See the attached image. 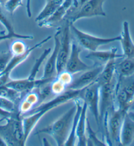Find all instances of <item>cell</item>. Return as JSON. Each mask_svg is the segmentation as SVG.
I'll use <instances>...</instances> for the list:
<instances>
[{
    "instance_id": "1",
    "label": "cell",
    "mask_w": 134,
    "mask_h": 146,
    "mask_svg": "<svg viewBox=\"0 0 134 146\" xmlns=\"http://www.w3.org/2000/svg\"><path fill=\"white\" fill-rule=\"evenodd\" d=\"M81 90L67 89L63 94L56 96L54 98L36 106L28 113V116L22 117V125L24 135V141L26 143L33 130L38 124L41 118L50 110L58 107L63 104L80 98Z\"/></svg>"
},
{
    "instance_id": "2",
    "label": "cell",
    "mask_w": 134,
    "mask_h": 146,
    "mask_svg": "<svg viewBox=\"0 0 134 146\" xmlns=\"http://www.w3.org/2000/svg\"><path fill=\"white\" fill-rule=\"evenodd\" d=\"M76 111V105L64 113L62 115L43 129L38 130V134H46L51 136L58 146H64L71 130L72 122Z\"/></svg>"
},
{
    "instance_id": "3",
    "label": "cell",
    "mask_w": 134,
    "mask_h": 146,
    "mask_svg": "<svg viewBox=\"0 0 134 146\" xmlns=\"http://www.w3.org/2000/svg\"><path fill=\"white\" fill-rule=\"evenodd\" d=\"M5 120V125H0V138L5 141L7 146L25 145L22 115L19 111H15Z\"/></svg>"
},
{
    "instance_id": "4",
    "label": "cell",
    "mask_w": 134,
    "mask_h": 146,
    "mask_svg": "<svg viewBox=\"0 0 134 146\" xmlns=\"http://www.w3.org/2000/svg\"><path fill=\"white\" fill-rule=\"evenodd\" d=\"M134 102V75L122 76L117 74L115 87V108L128 112Z\"/></svg>"
},
{
    "instance_id": "5",
    "label": "cell",
    "mask_w": 134,
    "mask_h": 146,
    "mask_svg": "<svg viewBox=\"0 0 134 146\" xmlns=\"http://www.w3.org/2000/svg\"><path fill=\"white\" fill-rule=\"evenodd\" d=\"M126 113L116 108L109 112L106 121L102 125L107 145H121L120 131Z\"/></svg>"
},
{
    "instance_id": "6",
    "label": "cell",
    "mask_w": 134,
    "mask_h": 146,
    "mask_svg": "<svg viewBox=\"0 0 134 146\" xmlns=\"http://www.w3.org/2000/svg\"><path fill=\"white\" fill-rule=\"evenodd\" d=\"M70 30L75 37L79 45L89 51H95L101 46L120 40V35L113 37H102L90 34L79 30L73 23H70Z\"/></svg>"
},
{
    "instance_id": "7",
    "label": "cell",
    "mask_w": 134,
    "mask_h": 146,
    "mask_svg": "<svg viewBox=\"0 0 134 146\" xmlns=\"http://www.w3.org/2000/svg\"><path fill=\"white\" fill-rule=\"evenodd\" d=\"M80 98L91 111L96 123L100 127V86L97 80L81 90Z\"/></svg>"
},
{
    "instance_id": "8",
    "label": "cell",
    "mask_w": 134,
    "mask_h": 146,
    "mask_svg": "<svg viewBox=\"0 0 134 146\" xmlns=\"http://www.w3.org/2000/svg\"><path fill=\"white\" fill-rule=\"evenodd\" d=\"M65 23L61 26V34L60 38V45L59 48L57 60V74L65 70V66L71 51V42L70 23L68 20H65Z\"/></svg>"
},
{
    "instance_id": "9",
    "label": "cell",
    "mask_w": 134,
    "mask_h": 146,
    "mask_svg": "<svg viewBox=\"0 0 134 146\" xmlns=\"http://www.w3.org/2000/svg\"><path fill=\"white\" fill-rule=\"evenodd\" d=\"M105 0H88L80 10L69 20L70 23L75 24L81 19L96 17H106L104 9Z\"/></svg>"
},
{
    "instance_id": "10",
    "label": "cell",
    "mask_w": 134,
    "mask_h": 146,
    "mask_svg": "<svg viewBox=\"0 0 134 146\" xmlns=\"http://www.w3.org/2000/svg\"><path fill=\"white\" fill-rule=\"evenodd\" d=\"M61 34V26H59L56 30L54 36V45L53 50L51 51V54L48 58L44 67L43 74L41 79L45 80L52 81L57 75L56 65L58 60V55L60 45V38Z\"/></svg>"
},
{
    "instance_id": "11",
    "label": "cell",
    "mask_w": 134,
    "mask_h": 146,
    "mask_svg": "<svg viewBox=\"0 0 134 146\" xmlns=\"http://www.w3.org/2000/svg\"><path fill=\"white\" fill-rule=\"evenodd\" d=\"M81 51L82 48L81 46L77 43V42L72 41L71 51L68 57L65 70L73 75L77 73L83 72L93 67V66L86 64L81 60L80 57Z\"/></svg>"
},
{
    "instance_id": "12",
    "label": "cell",
    "mask_w": 134,
    "mask_h": 146,
    "mask_svg": "<svg viewBox=\"0 0 134 146\" xmlns=\"http://www.w3.org/2000/svg\"><path fill=\"white\" fill-rule=\"evenodd\" d=\"M104 66H93L90 69L83 72L82 74L73 79L67 89L81 90L97 80L99 76L104 69Z\"/></svg>"
},
{
    "instance_id": "13",
    "label": "cell",
    "mask_w": 134,
    "mask_h": 146,
    "mask_svg": "<svg viewBox=\"0 0 134 146\" xmlns=\"http://www.w3.org/2000/svg\"><path fill=\"white\" fill-rule=\"evenodd\" d=\"M95 64L94 66H105L109 61L117 58H124L122 54H118L117 48H111L108 50H97L95 51H90L86 56Z\"/></svg>"
},
{
    "instance_id": "14",
    "label": "cell",
    "mask_w": 134,
    "mask_h": 146,
    "mask_svg": "<svg viewBox=\"0 0 134 146\" xmlns=\"http://www.w3.org/2000/svg\"><path fill=\"white\" fill-rule=\"evenodd\" d=\"M119 41L124 58H134V42L131 36L128 22L124 21L122 24V32Z\"/></svg>"
},
{
    "instance_id": "15",
    "label": "cell",
    "mask_w": 134,
    "mask_h": 146,
    "mask_svg": "<svg viewBox=\"0 0 134 146\" xmlns=\"http://www.w3.org/2000/svg\"><path fill=\"white\" fill-rule=\"evenodd\" d=\"M87 106L83 102L77 128L76 131L77 144V146H86V123H87Z\"/></svg>"
},
{
    "instance_id": "16",
    "label": "cell",
    "mask_w": 134,
    "mask_h": 146,
    "mask_svg": "<svg viewBox=\"0 0 134 146\" xmlns=\"http://www.w3.org/2000/svg\"><path fill=\"white\" fill-rule=\"evenodd\" d=\"M134 140V121L126 113L123 121L120 135L121 145H131Z\"/></svg>"
},
{
    "instance_id": "17",
    "label": "cell",
    "mask_w": 134,
    "mask_h": 146,
    "mask_svg": "<svg viewBox=\"0 0 134 146\" xmlns=\"http://www.w3.org/2000/svg\"><path fill=\"white\" fill-rule=\"evenodd\" d=\"M40 103L39 94L36 89L32 90L24 94L23 98L21 99L18 104V111L22 115L28 114Z\"/></svg>"
},
{
    "instance_id": "18",
    "label": "cell",
    "mask_w": 134,
    "mask_h": 146,
    "mask_svg": "<svg viewBox=\"0 0 134 146\" xmlns=\"http://www.w3.org/2000/svg\"><path fill=\"white\" fill-rule=\"evenodd\" d=\"M73 102L76 105V111L74 115L71 130H70L69 136L67 137L64 146H75L77 144L76 131L77 128L81 110H82L83 107V101L80 98H78L74 100Z\"/></svg>"
},
{
    "instance_id": "19",
    "label": "cell",
    "mask_w": 134,
    "mask_h": 146,
    "mask_svg": "<svg viewBox=\"0 0 134 146\" xmlns=\"http://www.w3.org/2000/svg\"><path fill=\"white\" fill-rule=\"evenodd\" d=\"M63 1L64 0H47L45 7L36 17V21L39 24L47 21L56 12Z\"/></svg>"
},
{
    "instance_id": "20",
    "label": "cell",
    "mask_w": 134,
    "mask_h": 146,
    "mask_svg": "<svg viewBox=\"0 0 134 146\" xmlns=\"http://www.w3.org/2000/svg\"><path fill=\"white\" fill-rule=\"evenodd\" d=\"M1 7L3 6L0 5V23L5 27L7 34L10 35L13 38H17L20 39H28V40L34 39V37H33L32 35L19 34L15 32L14 27H13L12 23H11L9 19H8L5 13H4Z\"/></svg>"
},
{
    "instance_id": "21",
    "label": "cell",
    "mask_w": 134,
    "mask_h": 146,
    "mask_svg": "<svg viewBox=\"0 0 134 146\" xmlns=\"http://www.w3.org/2000/svg\"><path fill=\"white\" fill-rule=\"evenodd\" d=\"M116 70L118 76H131L134 75V58H123L116 64Z\"/></svg>"
},
{
    "instance_id": "22",
    "label": "cell",
    "mask_w": 134,
    "mask_h": 146,
    "mask_svg": "<svg viewBox=\"0 0 134 146\" xmlns=\"http://www.w3.org/2000/svg\"><path fill=\"white\" fill-rule=\"evenodd\" d=\"M106 143L100 140L97 134L92 129L88 118L86 123V146H106Z\"/></svg>"
},
{
    "instance_id": "23",
    "label": "cell",
    "mask_w": 134,
    "mask_h": 146,
    "mask_svg": "<svg viewBox=\"0 0 134 146\" xmlns=\"http://www.w3.org/2000/svg\"><path fill=\"white\" fill-rule=\"evenodd\" d=\"M50 52H51V48H50L44 50L43 54L39 56V58L36 60V62H35L32 70H31L29 76L28 77V79L33 81L36 80L37 74H38V72H39V68H40L44 60H45V59L49 56Z\"/></svg>"
},
{
    "instance_id": "24",
    "label": "cell",
    "mask_w": 134,
    "mask_h": 146,
    "mask_svg": "<svg viewBox=\"0 0 134 146\" xmlns=\"http://www.w3.org/2000/svg\"><path fill=\"white\" fill-rule=\"evenodd\" d=\"M0 108L12 113L18 111V104L11 100L0 96Z\"/></svg>"
},
{
    "instance_id": "25",
    "label": "cell",
    "mask_w": 134,
    "mask_h": 146,
    "mask_svg": "<svg viewBox=\"0 0 134 146\" xmlns=\"http://www.w3.org/2000/svg\"><path fill=\"white\" fill-rule=\"evenodd\" d=\"M50 88H51L52 94L55 95V96L63 94L67 89L66 86L63 85L56 77H55L50 83Z\"/></svg>"
},
{
    "instance_id": "26",
    "label": "cell",
    "mask_w": 134,
    "mask_h": 146,
    "mask_svg": "<svg viewBox=\"0 0 134 146\" xmlns=\"http://www.w3.org/2000/svg\"><path fill=\"white\" fill-rule=\"evenodd\" d=\"M28 47L22 41H15L13 42L10 47V52L12 55H19L24 53Z\"/></svg>"
},
{
    "instance_id": "27",
    "label": "cell",
    "mask_w": 134,
    "mask_h": 146,
    "mask_svg": "<svg viewBox=\"0 0 134 146\" xmlns=\"http://www.w3.org/2000/svg\"><path fill=\"white\" fill-rule=\"evenodd\" d=\"M22 1L23 0H8L3 7L5 9L6 11L13 16L15 11L22 5Z\"/></svg>"
},
{
    "instance_id": "28",
    "label": "cell",
    "mask_w": 134,
    "mask_h": 146,
    "mask_svg": "<svg viewBox=\"0 0 134 146\" xmlns=\"http://www.w3.org/2000/svg\"><path fill=\"white\" fill-rule=\"evenodd\" d=\"M73 75L71 74V73H69L66 70H64L57 74L56 77L59 81H61L63 85L66 86L67 88H68L73 80Z\"/></svg>"
},
{
    "instance_id": "29",
    "label": "cell",
    "mask_w": 134,
    "mask_h": 146,
    "mask_svg": "<svg viewBox=\"0 0 134 146\" xmlns=\"http://www.w3.org/2000/svg\"><path fill=\"white\" fill-rule=\"evenodd\" d=\"M12 57L11 52L9 51L5 52L0 54V74L5 70V67L7 65L9 61Z\"/></svg>"
},
{
    "instance_id": "30",
    "label": "cell",
    "mask_w": 134,
    "mask_h": 146,
    "mask_svg": "<svg viewBox=\"0 0 134 146\" xmlns=\"http://www.w3.org/2000/svg\"><path fill=\"white\" fill-rule=\"evenodd\" d=\"M26 13L28 18L32 17V10H31V0H27V3H26Z\"/></svg>"
},
{
    "instance_id": "31",
    "label": "cell",
    "mask_w": 134,
    "mask_h": 146,
    "mask_svg": "<svg viewBox=\"0 0 134 146\" xmlns=\"http://www.w3.org/2000/svg\"><path fill=\"white\" fill-rule=\"evenodd\" d=\"M11 38H13V37L10 35L7 34V33H5L4 32H0V42L6 40V39H10Z\"/></svg>"
},
{
    "instance_id": "32",
    "label": "cell",
    "mask_w": 134,
    "mask_h": 146,
    "mask_svg": "<svg viewBox=\"0 0 134 146\" xmlns=\"http://www.w3.org/2000/svg\"><path fill=\"white\" fill-rule=\"evenodd\" d=\"M127 113H128L129 117L134 121V111H133V110H129V111L127 112Z\"/></svg>"
},
{
    "instance_id": "33",
    "label": "cell",
    "mask_w": 134,
    "mask_h": 146,
    "mask_svg": "<svg viewBox=\"0 0 134 146\" xmlns=\"http://www.w3.org/2000/svg\"><path fill=\"white\" fill-rule=\"evenodd\" d=\"M0 146H7L5 142L2 140L1 138H0Z\"/></svg>"
},
{
    "instance_id": "34",
    "label": "cell",
    "mask_w": 134,
    "mask_h": 146,
    "mask_svg": "<svg viewBox=\"0 0 134 146\" xmlns=\"http://www.w3.org/2000/svg\"><path fill=\"white\" fill-rule=\"evenodd\" d=\"M7 1H8V0H0V5L3 7V5H5V3Z\"/></svg>"
},
{
    "instance_id": "35",
    "label": "cell",
    "mask_w": 134,
    "mask_h": 146,
    "mask_svg": "<svg viewBox=\"0 0 134 146\" xmlns=\"http://www.w3.org/2000/svg\"><path fill=\"white\" fill-rule=\"evenodd\" d=\"M129 110H133V111H134V102L133 104V105L131 106V107L130 108V109H129Z\"/></svg>"
}]
</instances>
